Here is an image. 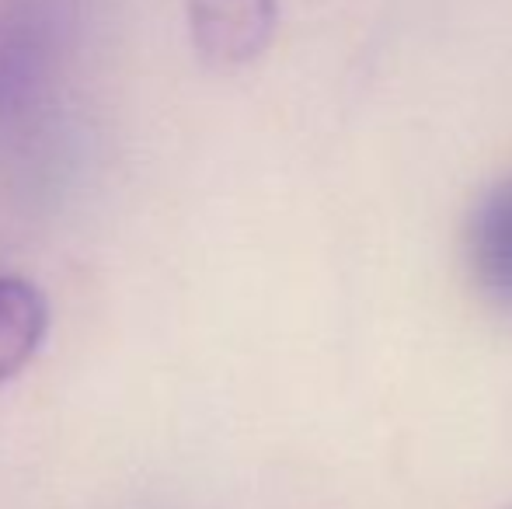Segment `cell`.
<instances>
[{"instance_id":"obj_1","label":"cell","mask_w":512,"mask_h":509,"mask_svg":"<svg viewBox=\"0 0 512 509\" xmlns=\"http://www.w3.org/2000/svg\"><path fill=\"white\" fill-rule=\"evenodd\" d=\"M60 11L49 0L0 7V123L39 98L60 56Z\"/></svg>"},{"instance_id":"obj_3","label":"cell","mask_w":512,"mask_h":509,"mask_svg":"<svg viewBox=\"0 0 512 509\" xmlns=\"http://www.w3.org/2000/svg\"><path fill=\"white\" fill-rule=\"evenodd\" d=\"M464 258L474 286L495 304L512 307V175L474 203L464 227Z\"/></svg>"},{"instance_id":"obj_5","label":"cell","mask_w":512,"mask_h":509,"mask_svg":"<svg viewBox=\"0 0 512 509\" xmlns=\"http://www.w3.org/2000/svg\"><path fill=\"white\" fill-rule=\"evenodd\" d=\"M509 509H512V506H509Z\"/></svg>"},{"instance_id":"obj_4","label":"cell","mask_w":512,"mask_h":509,"mask_svg":"<svg viewBox=\"0 0 512 509\" xmlns=\"http://www.w3.org/2000/svg\"><path fill=\"white\" fill-rule=\"evenodd\" d=\"M49 332V304L25 276H0V384L14 381Z\"/></svg>"},{"instance_id":"obj_2","label":"cell","mask_w":512,"mask_h":509,"mask_svg":"<svg viewBox=\"0 0 512 509\" xmlns=\"http://www.w3.org/2000/svg\"><path fill=\"white\" fill-rule=\"evenodd\" d=\"M189 35L209 67L255 63L279 28V0H185Z\"/></svg>"}]
</instances>
